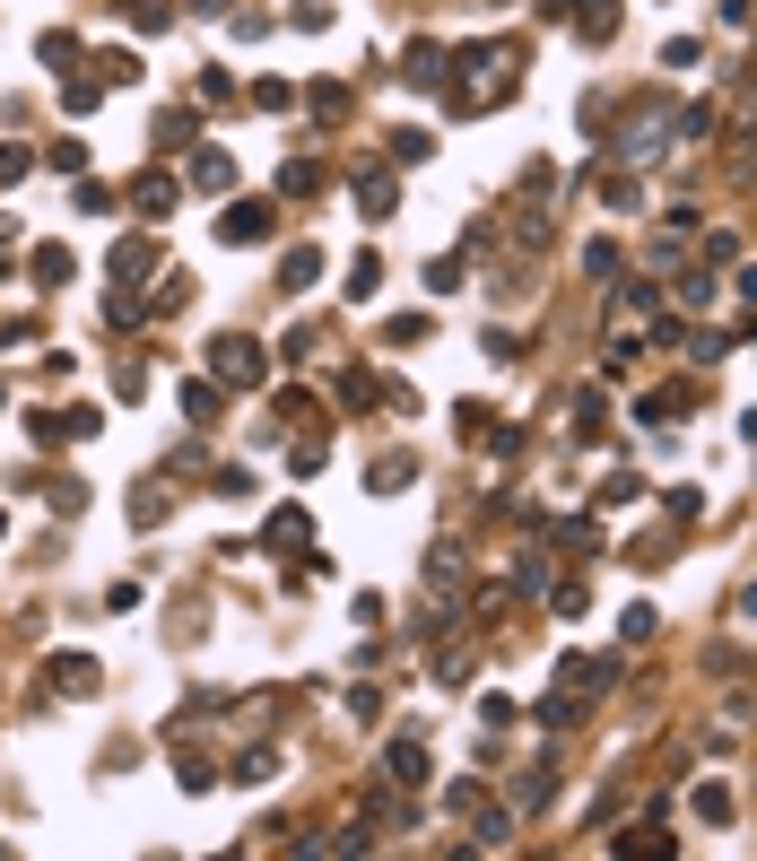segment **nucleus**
<instances>
[{"label": "nucleus", "instance_id": "nucleus-31", "mask_svg": "<svg viewBox=\"0 0 757 861\" xmlns=\"http://www.w3.org/2000/svg\"><path fill=\"white\" fill-rule=\"evenodd\" d=\"M44 496H53V513H88V488H79V479H53Z\"/></svg>", "mask_w": 757, "mask_h": 861}, {"label": "nucleus", "instance_id": "nucleus-7", "mask_svg": "<svg viewBox=\"0 0 757 861\" xmlns=\"http://www.w3.org/2000/svg\"><path fill=\"white\" fill-rule=\"evenodd\" d=\"M148 279H157V245H148V236H123V245H114V287H148Z\"/></svg>", "mask_w": 757, "mask_h": 861}, {"label": "nucleus", "instance_id": "nucleus-25", "mask_svg": "<svg viewBox=\"0 0 757 861\" xmlns=\"http://www.w3.org/2000/svg\"><path fill=\"white\" fill-rule=\"evenodd\" d=\"M97 79H105V88H123V79H139V61L114 44V53H97Z\"/></svg>", "mask_w": 757, "mask_h": 861}, {"label": "nucleus", "instance_id": "nucleus-6", "mask_svg": "<svg viewBox=\"0 0 757 861\" xmlns=\"http://www.w3.org/2000/svg\"><path fill=\"white\" fill-rule=\"evenodd\" d=\"M183 418H192V427H218V418H227V383H218V374H192V383H183Z\"/></svg>", "mask_w": 757, "mask_h": 861}, {"label": "nucleus", "instance_id": "nucleus-29", "mask_svg": "<svg viewBox=\"0 0 757 861\" xmlns=\"http://www.w3.org/2000/svg\"><path fill=\"white\" fill-rule=\"evenodd\" d=\"M653 618H662L653 601H628V618H619V635H628V644H644V635H653Z\"/></svg>", "mask_w": 757, "mask_h": 861}, {"label": "nucleus", "instance_id": "nucleus-15", "mask_svg": "<svg viewBox=\"0 0 757 861\" xmlns=\"http://www.w3.org/2000/svg\"><path fill=\"white\" fill-rule=\"evenodd\" d=\"M427 584H436V592L453 601V592L471 584V566H462V548H436V557H427Z\"/></svg>", "mask_w": 757, "mask_h": 861}, {"label": "nucleus", "instance_id": "nucleus-36", "mask_svg": "<svg viewBox=\"0 0 757 861\" xmlns=\"http://www.w3.org/2000/svg\"><path fill=\"white\" fill-rule=\"evenodd\" d=\"M375 392H383L375 374H340V400H349V409H366V400H375Z\"/></svg>", "mask_w": 757, "mask_h": 861}, {"label": "nucleus", "instance_id": "nucleus-35", "mask_svg": "<svg viewBox=\"0 0 757 861\" xmlns=\"http://www.w3.org/2000/svg\"><path fill=\"white\" fill-rule=\"evenodd\" d=\"M679 305H697V314H705V305H714V279H705V270H688V279H679Z\"/></svg>", "mask_w": 757, "mask_h": 861}, {"label": "nucleus", "instance_id": "nucleus-2", "mask_svg": "<svg viewBox=\"0 0 757 861\" xmlns=\"http://www.w3.org/2000/svg\"><path fill=\"white\" fill-rule=\"evenodd\" d=\"M261 548H270V557H305V548H314V522H305V505H279V513L261 522Z\"/></svg>", "mask_w": 757, "mask_h": 861}, {"label": "nucleus", "instance_id": "nucleus-1", "mask_svg": "<svg viewBox=\"0 0 757 861\" xmlns=\"http://www.w3.org/2000/svg\"><path fill=\"white\" fill-rule=\"evenodd\" d=\"M210 374H218L227 392H252V383L270 374V358H261V340H245V331H218V340H210Z\"/></svg>", "mask_w": 757, "mask_h": 861}, {"label": "nucleus", "instance_id": "nucleus-22", "mask_svg": "<svg viewBox=\"0 0 757 861\" xmlns=\"http://www.w3.org/2000/svg\"><path fill=\"white\" fill-rule=\"evenodd\" d=\"M366 488H375V496H400V488H409V453H383V462H375V479H366Z\"/></svg>", "mask_w": 757, "mask_h": 861}, {"label": "nucleus", "instance_id": "nucleus-32", "mask_svg": "<svg viewBox=\"0 0 757 861\" xmlns=\"http://www.w3.org/2000/svg\"><path fill=\"white\" fill-rule=\"evenodd\" d=\"M252 488H261V479H252L245 462H227V471H218V496H236V505H245V496H252Z\"/></svg>", "mask_w": 757, "mask_h": 861}, {"label": "nucleus", "instance_id": "nucleus-14", "mask_svg": "<svg viewBox=\"0 0 757 861\" xmlns=\"http://www.w3.org/2000/svg\"><path fill=\"white\" fill-rule=\"evenodd\" d=\"M557 548H566V557H601V522H592V513L557 522Z\"/></svg>", "mask_w": 757, "mask_h": 861}, {"label": "nucleus", "instance_id": "nucleus-23", "mask_svg": "<svg viewBox=\"0 0 757 861\" xmlns=\"http://www.w3.org/2000/svg\"><path fill=\"white\" fill-rule=\"evenodd\" d=\"M44 61H53V79H70V70H79V61H88V53H79V44H70V35H44Z\"/></svg>", "mask_w": 757, "mask_h": 861}, {"label": "nucleus", "instance_id": "nucleus-37", "mask_svg": "<svg viewBox=\"0 0 757 861\" xmlns=\"http://www.w3.org/2000/svg\"><path fill=\"white\" fill-rule=\"evenodd\" d=\"M601 192H610V209H644V192H635V174H610Z\"/></svg>", "mask_w": 757, "mask_h": 861}, {"label": "nucleus", "instance_id": "nucleus-38", "mask_svg": "<svg viewBox=\"0 0 757 861\" xmlns=\"http://www.w3.org/2000/svg\"><path fill=\"white\" fill-rule=\"evenodd\" d=\"M26 166H35V157H26V148H0V183H18V174H26Z\"/></svg>", "mask_w": 757, "mask_h": 861}, {"label": "nucleus", "instance_id": "nucleus-17", "mask_svg": "<svg viewBox=\"0 0 757 861\" xmlns=\"http://www.w3.org/2000/svg\"><path fill=\"white\" fill-rule=\"evenodd\" d=\"M279 192H287V201L323 192V166H314V157H287V166H279Z\"/></svg>", "mask_w": 757, "mask_h": 861}, {"label": "nucleus", "instance_id": "nucleus-3", "mask_svg": "<svg viewBox=\"0 0 757 861\" xmlns=\"http://www.w3.org/2000/svg\"><path fill=\"white\" fill-rule=\"evenodd\" d=\"M427 774H436V766H427V739H392V748H383V783L427 792Z\"/></svg>", "mask_w": 757, "mask_h": 861}, {"label": "nucleus", "instance_id": "nucleus-24", "mask_svg": "<svg viewBox=\"0 0 757 861\" xmlns=\"http://www.w3.org/2000/svg\"><path fill=\"white\" fill-rule=\"evenodd\" d=\"M635 418H644V427H670V418H679V392H644Z\"/></svg>", "mask_w": 757, "mask_h": 861}, {"label": "nucleus", "instance_id": "nucleus-19", "mask_svg": "<svg viewBox=\"0 0 757 861\" xmlns=\"http://www.w3.org/2000/svg\"><path fill=\"white\" fill-rule=\"evenodd\" d=\"M619 322H662V287H653V279H635V287H628Z\"/></svg>", "mask_w": 757, "mask_h": 861}, {"label": "nucleus", "instance_id": "nucleus-33", "mask_svg": "<svg viewBox=\"0 0 757 861\" xmlns=\"http://www.w3.org/2000/svg\"><path fill=\"white\" fill-rule=\"evenodd\" d=\"M252 105H270V114H287V105H296V88H287V79H261V88H252Z\"/></svg>", "mask_w": 757, "mask_h": 861}, {"label": "nucleus", "instance_id": "nucleus-26", "mask_svg": "<svg viewBox=\"0 0 757 861\" xmlns=\"http://www.w3.org/2000/svg\"><path fill=\"white\" fill-rule=\"evenodd\" d=\"M166 505H174L166 488H131V522H166Z\"/></svg>", "mask_w": 757, "mask_h": 861}, {"label": "nucleus", "instance_id": "nucleus-13", "mask_svg": "<svg viewBox=\"0 0 757 861\" xmlns=\"http://www.w3.org/2000/svg\"><path fill=\"white\" fill-rule=\"evenodd\" d=\"M70 270H79L70 245H35V270H26V279H35V287H70Z\"/></svg>", "mask_w": 757, "mask_h": 861}, {"label": "nucleus", "instance_id": "nucleus-4", "mask_svg": "<svg viewBox=\"0 0 757 861\" xmlns=\"http://www.w3.org/2000/svg\"><path fill=\"white\" fill-rule=\"evenodd\" d=\"M270 227H279V209H270V201H236V209L218 218V245H261Z\"/></svg>", "mask_w": 757, "mask_h": 861}, {"label": "nucleus", "instance_id": "nucleus-34", "mask_svg": "<svg viewBox=\"0 0 757 861\" xmlns=\"http://www.w3.org/2000/svg\"><path fill=\"white\" fill-rule=\"evenodd\" d=\"M427 287H436V296H453V287H462V261H453V252H444V261H427Z\"/></svg>", "mask_w": 757, "mask_h": 861}, {"label": "nucleus", "instance_id": "nucleus-42", "mask_svg": "<svg viewBox=\"0 0 757 861\" xmlns=\"http://www.w3.org/2000/svg\"><path fill=\"white\" fill-rule=\"evenodd\" d=\"M488 9H505V0H488Z\"/></svg>", "mask_w": 757, "mask_h": 861}, {"label": "nucleus", "instance_id": "nucleus-21", "mask_svg": "<svg viewBox=\"0 0 757 861\" xmlns=\"http://www.w3.org/2000/svg\"><path fill=\"white\" fill-rule=\"evenodd\" d=\"M688 809H697L705 827H732V792H723V783H697V801H688Z\"/></svg>", "mask_w": 757, "mask_h": 861}, {"label": "nucleus", "instance_id": "nucleus-18", "mask_svg": "<svg viewBox=\"0 0 757 861\" xmlns=\"http://www.w3.org/2000/svg\"><path fill=\"white\" fill-rule=\"evenodd\" d=\"M375 287H383V261L358 252V261H349V305H375Z\"/></svg>", "mask_w": 757, "mask_h": 861}, {"label": "nucleus", "instance_id": "nucleus-43", "mask_svg": "<svg viewBox=\"0 0 757 861\" xmlns=\"http://www.w3.org/2000/svg\"><path fill=\"white\" fill-rule=\"evenodd\" d=\"M749 340H757V331H749Z\"/></svg>", "mask_w": 757, "mask_h": 861}, {"label": "nucleus", "instance_id": "nucleus-20", "mask_svg": "<svg viewBox=\"0 0 757 861\" xmlns=\"http://www.w3.org/2000/svg\"><path fill=\"white\" fill-rule=\"evenodd\" d=\"M383 340H392V349H418V340H436V322H427V314H392Z\"/></svg>", "mask_w": 757, "mask_h": 861}, {"label": "nucleus", "instance_id": "nucleus-41", "mask_svg": "<svg viewBox=\"0 0 757 861\" xmlns=\"http://www.w3.org/2000/svg\"><path fill=\"white\" fill-rule=\"evenodd\" d=\"M0 531H9V513H0Z\"/></svg>", "mask_w": 757, "mask_h": 861}, {"label": "nucleus", "instance_id": "nucleus-5", "mask_svg": "<svg viewBox=\"0 0 757 861\" xmlns=\"http://www.w3.org/2000/svg\"><path fill=\"white\" fill-rule=\"evenodd\" d=\"M549 18H566L575 35H592V44H601V35L619 26V0H549Z\"/></svg>", "mask_w": 757, "mask_h": 861}, {"label": "nucleus", "instance_id": "nucleus-16", "mask_svg": "<svg viewBox=\"0 0 757 861\" xmlns=\"http://www.w3.org/2000/svg\"><path fill=\"white\" fill-rule=\"evenodd\" d=\"M358 209H366V218H392V174H383V166L358 174Z\"/></svg>", "mask_w": 757, "mask_h": 861}, {"label": "nucleus", "instance_id": "nucleus-39", "mask_svg": "<svg viewBox=\"0 0 757 861\" xmlns=\"http://www.w3.org/2000/svg\"><path fill=\"white\" fill-rule=\"evenodd\" d=\"M741 618H749V626H757V584H749V592H741Z\"/></svg>", "mask_w": 757, "mask_h": 861}, {"label": "nucleus", "instance_id": "nucleus-10", "mask_svg": "<svg viewBox=\"0 0 757 861\" xmlns=\"http://www.w3.org/2000/svg\"><path fill=\"white\" fill-rule=\"evenodd\" d=\"M97 679H105V670H97L88 653H61V661L44 670V688H61V696H97Z\"/></svg>", "mask_w": 757, "mask_h": 861}, {"label": "nucleus", "instance_id": "nucleus-28", "mask_svg": "<svg viewBox=\"0 0 757 861\" xmlns=\"http://www.w3.org/2000/svg\"><path fill=\"white\" fill-rule=\"evenodd\" d=\"M305 105H314V114H323V123H331V114H340V105H349V88H340V79H314V97H305Z\"/></svg>", "mask_w": 757, "mask_h": 861}, {"label": "nucleus", "instance_id": "nucleus-8", "mask_svg": "<svg viewBox=\"0 0 757 861\" xmlns=\"http://www.w3.org/2000/svg\"><path fill=\"white\" fill-rule=\"evenodd\" d=\"M400 79H409V88H444V79H453V53H436V44H409V53H400Z\"/></svg>", "mask_w": 757, "mask_h": 861}, {"label": "nucleus", "instance_id": "nucleus-12", "mask_svg": "<svg viewBox=\"0 0 757 861\" xmlns=\"http://www.w3.org/2000/svg\"><path fill=\"white\" fill-rule=\"evenodd\" d=\"M314 279H323V252H314V245H296L287 261H279V287H287V296H305Z\"/></svg>", "mask_w": 757, "mask_h": 861}, {"label": "nucleus", "instance_id": "nucleus-9", "mask_svg": "<svg viewBox=\"0 0 757 861\" xmlns=\"http://www.w3.org/2000/svg\"><path fill=\"white\" fill-rule=\"evenodd\" d=\"M183 183H192V192H227V183H236V157H227V148H192Z\"/></svg>", "mask_w": 757, "mask_h": 861}, {"label": "nucleus", "instance_id": "nucleus-11", "mask_svg": "<svg viewBox=\"0 0 757 861\" xmlns=\"http://www.w3.org/2000/svg\"><path fill=\"white\" fill-rule=\"evenodd\" d=\"M174 192H183L174 174H139V183H131V201H139V218H174Z\"/></svg>", "mask_w": 757, "mask_h": 861}, {"label": "nucleus", "instance_id": "nucleus-30", "mask_svg": "<svg viewBox=\"0 0 757 861\" xmlns=\"http://www.w3.org/2000/svg\"><path fill=\"white\" fill-rule=\"evenodd\" d=\"M584 270H592V279H619V245H610V236H601V245H584Z\"/></svg>", "mask_w": 757, "mask_h": 861}, {"label": "nucleus", "instance_id": "nucleus-40", "mask_svg": "<svg viewBox=\"0 0 757 861\" xmlns=\"http://www.w3.org/2000/svg\"><path fill=\"white\" fill-rule=\"evenodd\" d=\"M741 296H749V305H757V270H741Z\"/></svg>", "mask_w": 757, "mask_h": 861}, {"label": "nucleus", "instance_id": "nucleus-27", "mask_svg": "<svg viewBox=\"0 0 757 861\" xmlns=\"http://www.w3.org/2000/svg\"><path fill=\"white\" fill-rule=\"evenodd\" d=\"M270 774H279V757H270V748H245V757H236V783H270Z\"/></svg>", "mask_w": 757, "mask_h": 861}]
</instances>
